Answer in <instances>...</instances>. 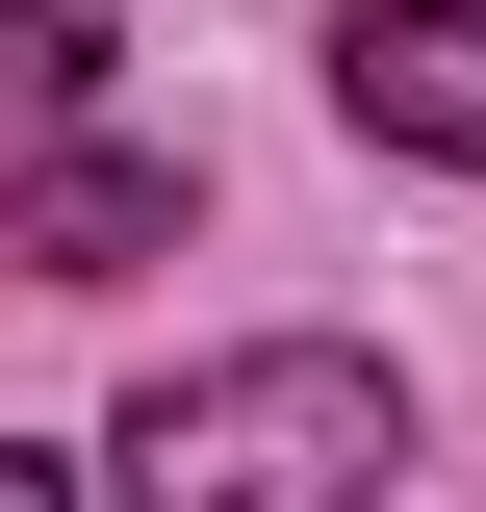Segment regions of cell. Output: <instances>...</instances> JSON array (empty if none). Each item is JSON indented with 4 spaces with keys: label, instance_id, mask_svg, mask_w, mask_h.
<instances>
[{
    "label": "cell",
    "instance_id": "cell-1",
    "mask_svg": "<svg viewBox=\"0 0 486 512\" xmlns=\"http://www.w3.org/2000/svg\"><path fill=\"white\" fill-rule=\"evenodd\" d=\"M128 512H384V461H410V384L359 359V333H231V359L128 384Z\"/></svg>",
    "mask_w": 486,
    "mask_h": 512
},
{
    "label": "cell",
    "instance_id": "cell-2",
    "mask_svg": "<svg viewBox=\"0 0 486 512\" xmlns=\"http://www.w3.org/2000/svg\"><path fill=\"white\" fill-rule=\"evenodd\" d=\"M0 256H26V282H154V256H180V154H154V128L0 154Z\"/></svg>",
    "mask_w": 486,
    "mask_h": 512
},
{
    "label": "cell",
    "instance_id": "cell-3",
    "mask_svg": "<svg viewBox=\"0 0 486 512\" xmlns=\"http://www.w3.org/2000/svg\"><path fill=\"white\" fill-rule=\"evenodd\" d=\"M333 103L384 154H435V180H486V0H359L333 26Z\"/></svg>",
    "mask_w": 486,
    "mask_h": 512
},
{
    "label": "cell",
    "instance_id": "cell-4",
    "mask_svg": "<svg viewBox=\"0 0 486 512\" xmlns=\"http://www.w3.org/2000/svg\"><path fill=\"white\" fill-rule=\"evenodd\" d=\"M52 128H103V26L77 0H0V154H52Z\"/></svg>",
    "mask_w": 486,
    "mask_h": 512
},
{
    "label": "cell",
    "instance_id": "cell-5",
    "mask_svg": "<svg viewBox=\"0 0 486 512\" xmlns=\"http://www.w3.org/2000/svg\"><path fill=\"white\" fill-rule=\"evenodd\" d=\"M0 512H77V461H26V436H0Z\"/></svg>",
    "mask_w": 486,
    "mask_h": 512
}]
</instances>
